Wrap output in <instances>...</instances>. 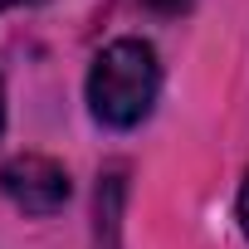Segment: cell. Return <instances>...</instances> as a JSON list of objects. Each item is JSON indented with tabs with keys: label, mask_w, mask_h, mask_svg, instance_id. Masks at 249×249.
Returning <instances> with one entry per match:
<instances>
[{
	"label": "cell",
	"mask_w": 249,
	"mask_h": 249,
	"mask_svg": "<svg viewBox=\"0 0 249 249\" xmlns=\"http://www.w3.org/2000/svg\"><path fill=\"white\" fill-rule=\"evenodd\" d=\"M161 88V64L147 39H112L88 69V107L103 127H137Z\"/></svg>",
	"instance_id": "6da1fadb"
},
{
	"label": "cell",
	"mask_w": 249,
	"mask_h": 249,
	"mask_svg": "<svg viewBox=\"0 0 249 249\" xmlns=\"http://www.w3.org/2000/svg\"><path fill=\"white\" fill-rule=\"evenodd\" d=\"M0 196H5L15 210H25V215H54V210L69 205L73 186H69V171L54 157L25 152V157L0 166Z\"/></svg>",
	"instance_id": "7a4b0ae2"
},
{
	"label": "cell",
	"mask_w": 249,
	"mask_h": 249,
	"mask_svg": "<svg viewBox=\"0 0 249 249\" xmlns=\"http://www.w3.org/2000/svg\"><path fill=\"white\" fill-rule=\"evenodd\" d=\"M122 166L103 171L98 181V225H93V249H117V230H122Z\"/></svg>",
	"instance_id": "3957f363"
},
{
	"label": "cell",
	"mask_w": 249,
	"mask_h": 249,
	"mask_svg": "<svg viewBox=\"0 0 249 249\" xmlns=\"http://www.w3.org/2000/svg\"><path fill=\"white\" fill-rule=\"evenodd\" d=\"M142 5L157 15H181V10H191V0H142Z\"/></svg>",
	"instance_id": "277c9868"
},
{
	"label": "cell",
	"mask_w": 249,
	"mask_h": 249,
	"mask_svg": "<svg viewBox=\"0 0 249 249\" xmlns=\"http://www.w3.org/2000/svg\"><path fill=\"white\" fill-rule=\"evenodd\" d=\"M239 230H244V239H249V176H244V186H239Z\"/></svg>",
	"instance_id": "5b68a950"
},
{
	"label": "cell",
	"mask_w": 249,
	"mask_h": 249,
	"mask_svg": "<svg viewBox=\"0 0 249 249\" xmlns=\"http://www.w3.org/2000/svg\"><path fill=\"white\" fill-rule=\"evenodd\" d=\"M15 5H35V0H0V10H15Z\"/></svg>",
	"instance_id": "8992f818"
},
{
	"label": "cell",
	"mask_w": 249,
	"mask_h": 249,
	"mask_svg": "<svg viewBox=\"0 0 249 249\" xmlns=\"http://www.w3.org/2000/svg\"><path fill=\"white\" fill-rule=\"evenodd\" d=\"M0 132H5V88H0Z\"/></svg>",
	"instance_id": "52a82bcc"
}]
</instances>
